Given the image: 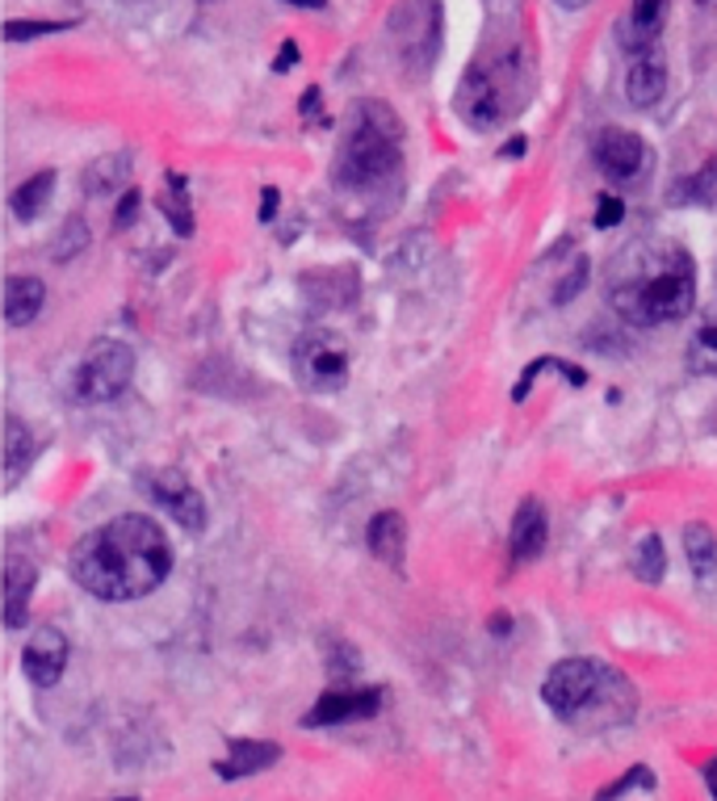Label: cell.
<instances>
[{
  "label": "cell",
  "mask_w": 717,
  "mask_h": 801,
  "mask_svg": "<svg viewBox=\"0 0 717 801\" xmlns=\"http://www.w3.org/2000/svg\"><path fill=\"white\" fill-rule=\"evenodd\" d=\"M295 378L315 395H336L349 382V344L336 332H302L295 344Z\"/></svg>",
  "instance_id": "cell-7"
},
{
  "label": "cell",
  "mask_w": 717,
  "mask_h": 801,
  "mask_svg": "<svg viewBox=\"0 0 717 801\" xmlns=\"http://www.w3.org/2000/svg\"><path fill=\"white\" fill-rule=\"evenodd\" d=\"M512 630V617H507V612H495V617H491V633H507Z\"/></svg>",
  "instance_id": "cell-35"
},
{
  "label": "cell",
  "mask_w": 717,
  "mask_h": 801,
  "mask_svg": "<svg viewBox=\"0 0 717 801\" xmlns=\"http://www.w3.org/2000/svg\"><path fill=\"white\" fill-rule=\"evenodd\" d=\"M22 663L30 684H39V688L60 684V675L67 668V638L55 626H39V630L30 633V642H25Z\"/></svg>",
  "instance_id": "cell-12"
},
{
  "label": "cell",
  "mask_w": 717,
  "mask_h": 801,
  "mask_svg": "<svg viewBox=\"0 0 717 801\" xmlns=\"http://www.w3.org/2000/svg\"><path fill=\"white\" fill-rule=\"evenodd\" d=\"M528 97V67L525 60H516V51H500L495 60L486 55L479 64H470V72L458 85V109L470 127L495 130L504 127L516 109L525 106Z\"/></svg>",
  "instance_id": "cell-4"
},
{
  "label": "cell",
  "mask_w": 717,
  "mask_h": 801,
  "mask_svg": "<svg viewBox=\"0 0 717 801\" xmlns=\"http://www.w3.org/2000/svg\"><path fill=\"white\" fill-rule=\"evenodd\" d=\"M365 542H370V554L382 558L386 567H403V542H407V525H403L399 512H378L370 528H365Z\"/></svg>",
  "instance_id": "cell-18"
},
{
  "label": "cell",
  "mask_w": 717,
  "mask_h": 801,
  "mask_svg": "<svg viewBox=\"0 0 717 801\" xmlns=\"http://www.w3.org/2000/svg\"><path fill=\"white\" fill-rule=\"evenodd\" d=\"M663 570H667V558H663V542L646 533L642 542H638V554H633V575L642 579V584H659L663 579Z\"/></svg>",
  "instance_id": "cell-27"
},
{
  "label": "cell",
  "mask_w": 717,
  "mask_h": 801,
  "mask_svg": "<svg viewBox=\"0 0 717 801\" xmlns=\"http://www.w3.org/2000/svg\"><path fill=\"white\" fill-rule=\"evenodd\" d=\"M684 549H688V563H693L696 579H709L717 575V537L709 525H688L684 528Z\"/></svg>",
  "instance_id": "cell-23"
},
{
  "label": "cell",
  "mask_w": 717,
  "mask_h": 801,
  "mask_svg": "<svg viewBox=\"0 0 717 801\" xmlns=\"http://www.w3.org/2000/svg\"><path fill=\"white\" fill-rule=\"evenodd\" d=\"M39 458V437L18 416L4 420V487H18L30 462Z\"/></svg>",
  "instance_id": "cell-17"
},
{
  "label": "cell",
  "mask_w": 717,
  "mask_h": 801,
  "mask_svg": "<svg viewBox=\"0 0 717 801\" xmlns=\"http://www.w3.org/2000/svg\"><path fill=\"white\" fill-rule=\"evenodd\" d=\"M395 55L411 76H424L432 60L441 55V4L437 0H411L395 18Z\"/></svg>",
  "instance_id": "cell-8"
},
{
  "label": "cell",
  "mask_w": 717,
  "mask_h": 801,
  "mask_svg": "<svg viewBox=\"0 0 717 801\" xmlns=\"http://www.w3.org/2000/svg\"><path fill=\"white\" fill-rule=\"evenodd\" d=\"M130 378H135V349L122 340H101L93 344L76 370V395L85 403H114L127 395Z\"/></svg>",
  "instance_id": "cell-6"
},
{
  "label": "cell",
  "mask_w": 717,
  "mask_h": 801,
  "mask_svg": "<svg viewBox=\"0 0 717 801\" xmlns=\"http://www.w3.org/2000/svg\"><path fill=\"white\" fill-rule=\"evenodd\" d=\"M114 801H135V798H114Z\"/></svg>",
  "instance_id": "cell-39"
},
{
  "label": "cell",
  "mask_w": 717,
  "mask_h": 801,
  "mask_svg": "<svg viewBox=\"0 0 717 801\" xmlns=\"http://www.w3.org/2000/svg\"><path fill=\"white\" fill-rule=\"evenodd\" d=\"M72 22H9L4 25V39L9 43H22V39H39V34H60Z\"/></svg>",
  "instance_id": "cell-29"
},
{
  "label": "cell",
  "mask_w": 717,
  "mask_h": 801,
  "mask_svg": "<svg viewBox=\"0 0 717 801\" xmlns=\"http://www.w3.org/2000/svg\"><path fill=\"white\" fill-rule=\"evenodd\" d=\"M160 211H164V218H169V227L176 235H193V206H190V190H185V177H181V172H169V177H164Z\"/></svg>",
  "instance_id": "cell-22"
},
{
  "label": "cell",
  "mask_w": 717,
  "mask_h": 801,
  "mask_svg": "<svg viewBox=\"0 0 717 801\" xmlns=\"http://www.w3.org/2000/svg\"><path fill=\"white\" fill-rule=\"evenodd\" d=\"M127 164L130 156L127 151H118V156H106V160H97V164H88L85 172V193L88 197H97V193H114L122 181H127Z\"/></svg>",
  "instance_id": "cell-24"
},
{
  "label": "cell",
  "mask_w": 717,
  "mask_h": 801,
  "mask_svg": "<svg viewBox=\"0 0 717 801\" xmlns=\"http://www.w3.org/2000/svg\"><path fill=\"white\" fill-rule=\"evenodd\" d=\"M705 784H709V793H714V801H717V759L705 768Z\"/></svg>",
  "instance_id": "cell-36"
},
{
  "label": "cell",
  "mask_w": 717,
  "mask_h": 801,
  "mask_svg": "<svg viewBox=\"0 0 717 801\" xmlns=\"http://www.w3.org/2000/svg\"><path fill=\"white\" fill-rule=\"evenodd\" d=\"M403 164V122L386 102H357L336 143L332 181L340 190H378Z\"/></svg>",
  "instance_id": "cell-3"
},
{
  "label": "cell",
  "mask_w": 717,
  "mask_h": 801,
  "mask_svg": "<svg viewBox=\"0 0 717 801\" xmlns=\"http://www.w3.org/2000/svg\"><path fill=\"white\" fill-rule=\"evenodd\" d=\"M621 218H625V202H621V197H600V206H596V214H591V223H596L600 232L617 227Z\"/></svg>",
  "instance_id": "cell-31"
},
{
  "label": "cell",
  "mask_w": 717,
  "mask_h": 801,
  "mask_svg": "<svg viewBox=\"0 0 717 801\" xmlns=\"http://www.w3.org/2000/svg\"><path fill=\"white\" fill-rule=\"evenodd\" d=\"M633 784H646V789H651V784H654L651 768H630V772H625V777L617 780V784H609V789H600V793H596V801H617V798H621V793H630Z\"/></svg>",
  "instance_id": "cell-30"
},
{
  "label": "cell",
  "mask_w": 717,
  "mask_h": 801,
  "mask_svg": "<svg viewBox=\"0 0 717 801\" xmlns=\"http://www.w3.org/2000/svg\"><path fill=\"white\" fill-rule=\"evenodd\" d=\"M51 193H55V172L51 169L34 172V177H30L25 185H18V193H13V214H18L22 223H34V218L46 211Z\"/></svg>",
  "instance_id": "cell-21"
},
{
  "label": "cell",
  "mask_w": 717,
  "mask_h": 801,
  "mask_svg": "<svg viewBox=\"0 0 717 801\" xmlns=\"http://www.w3.org/2000/svg\"><path fill=\"white\" fill-rule=\"evenodd\" d=\"M688 370L693 374H717V311L688 340Z\"/></svg>",
  "instance_id": "cell-25"
},
{
  "label": "cell",
  "mask_w": 717,
  "mask_h": 801,
  "mask_svg": "<svg viewBox=\"0 0 717 801\" xmlns=\"http://www.w3.org/2000/svg\"><path fill=\"white\" fill-rule=\"evenodd\" d=\"M667 93V60L659 51H642L630 64V76H625V97H630L633 109H651L663 102Z\"/></svg>",
  "instance_id": "cell-13"
},
{
  "label": "cell",
  "mask_w": 717,
  "mask_h": 801,
  "mask_svg": "<svg viewBox=\"0 0 717 801\" xmlns=\"http://www.w3.org/2000/svg\"><path fill=\"white\" fill-rule=\"evenodd\" d=\"M546 546V508L537 500H521L516 516H512V533H507V549H512V563H533Z\"/></svg>",
  "instance_id": "cell-14"
},
{
  "label": "cell",
  "mask_w": 717,
  "mask_h": 801,
  "mask_svg": "<svg viewBox=\"0 0 717 801\" xmlns=\"http://www.w3.org/2000/svg\"><path fill=\"white\" fill-rule=\"evenodd\" d=\"M295 60H298V43H281L274 67H277V72H290V67H295Z\"/></svg>",
  "instance_id": "cell-34"
},
{
  "label": "cell",
  "mask_w": 717,
  "mask_h": 801,
  "mask_svg": "<svg viewBox=\"0 0 717 801\" xmlns=\"http://www.w3.org/2000/svg\"><path fill=\"white\" fill-rule=\"evenodd\" d=\"M277 756H281V747H274V743L235 738V743H232V759H223V763H218V777H223V780L253 777V772H260V768H269Z\"/></svg>",
  "instance_id": "cell-19"
},
{
  "label": "cell",
  "mask_w": 717,
  "mask_h": 801,
  "mask_svg": "<svg viewBox=\"0 0 717 801\" xmlns=\"http://www.w3.org/2000/svg\"><path fill=\"white\" fill-rule=\"evenodd\" d=\"M46 286L39 277H4V323L9 328H25L43 316Z\"/></svg>",
  "instance_id": "cell-16"
},
{
  "label": "cell",
  "mask_w": 717,
  "mask_h": 801,
  "mask_svg": "<svg viewBox=\"0 0 717 801\" xmlns=\"http://www.w3.org/2000/svg\"><path fill=\"white\" fill-rule=\"evenodd\" d=\"M382 709V688H332L315 701V709L302 717L307 726H344V722H361Z\"/></svg>",
  "instance_id": "cell-11"
},
{
  "label": "cell",
  "mask_w": 717,
  "mask_h": 801,
  "mask_svg": "<svg viewBox=\"0 0 717 801\" xmlns=\"http://www.w3.org/2000/svg\"><path fill=\"white\" fill-rule=\"evenodd\" d=\"M143 491H148L151 500L164 508L181 528H190V533H202V528H206V500H202V491H197L181 470H148V474H143Z\"/></svg>",
  "instance_id": "cell-9"
},
{
  "label": "cell",
  "mask_w": 717,
  "mask_h": 801,
  "mask_svg": "<svg viewBox=\"0 0 717 801\" xmlns=\"http://www.w3.org/2000/svg\"><path fill=\"white\" fill-rule=\"evenodd\" d=\"M667 18V0H630V22H625V46L651 51Z\"/></svg>",
  "instance_id": "cell-20"
},
{
  "label": "cell",
  "mask_w": 717,
  "mask_h": 801,
  "mask_svg": "<svg viewBox=\"0 0 717 801\" xmlns=\"http://www.w3.org/2000/svg\"><path fill=\"white\" fill-rule=\"evenodd\" d=\"M172 570L164 528L143 512L114 516L85 533L72 549V579L97 600H139L156 591Z\"/></svg>",
  "instance_id": "cell-1"
},
{
  "label": "cell",
  "mask_w": 717,
  "mask_h": 801,
  "mask_svg": "<svg viewBox=\"0 0 717 801\" xmlns=\"http://www.w3.org/2000/svg\"><path fill=\"white\" fill-rule=\"evenodd\" d=\"M612 311L633 328L675 323L696 302V265L672 239H638L609 269Z\"/></svg>",
  "instance_id": "cell-2"
},
{
  "label": "cell",
  "mask_w": 717,
  "mask_h": 801,
  "mask_svg": "<svg viewBox=\"0 0 717 801\" xmlns=\"http://www.w3.org/2000/svg\"><path fill=\"white\" fill-rule=\"evenodd\" d=\"M558 4H563V9H584L588 0H558Z\"/></svg>",
  "instance_id": "cell-38"
},
{
  "label": "cell",
  "mask_w": 717,
  "mask_h": 801,
  "mask_svg": "<svg viewBox=\"0 0 717 801\" xmlns=\"http://www.w3.org/2000/svg\"><path fill=\"white\" fill-rule=\"evenodd\" d=\"M85 244H88L85 223H81V218H72V223H64V232H60V244L51 248V256H55V260H64V256H76V253H81Z\"/></svg>",
  "instance_id": "cell-28"
},
{
  "label": "cell",
  "mask_w": 717,
  "mask_h": 801,
  "mask_svg": "<svg viewBox=\"0 0 717 801\" xmlns=\"http://www.w3.org/2000/svg\"><path fill=\"white\" fill-rule=\"evenodd\" d=\"M286 4H298V9H323L328 0H286Z\"/></svg>",
  "instance_id": "cell-37"
},
{
  "label": "cell",
  "mask_w": 717,
  "mask_h": 801,
  "mask_svg": "<svg viewBox=\"0 0 717 801\" xmlns=\"http://www.w3.org/2000/svg\"><path fill=\"white\" fill-rule=\"evenodd\" d=\"M135 214H139V193L127 190V193H122V202H118V214H114V227L122 232V227H127Z\"/></svg>",
  "instance_id": "cell-32"
},
{
  "label": "cell",
  "mask_w": 717,
  "mask_h": 801,
  "mask_svg": "<svg viewBox=\"0 0 717 801\" xmlns=\"http://www.w3.org/2000/svg\"><path fill=\"white\" fill-rule=\"evenodd\" d=\"M591 156H596L600 172L612 177V181H633V177H642L646 160H651L646 143L625 127L600 130V135H596V143H591Z\"/></svg>",
  "instance_id": "cell-10"
},
{
  "label": "cell",
  "mask_w": 717,
  "mask_h": 801,
  "mask_svg": "<svg viewBox=\"0 0 717 801\" xmlns=\"http://www.w3.org/2000/svg\"><path fill=\"white\" fill-rule=\"evenodd\" d=\"M675 197H684V202H696V206H714L717 211V156L705 164V169H696L679 190H675Z\"/></svg>",
  "instance_id": "cell-26"
},
{
  "label": "cell",
  "mask_w": 717,
  "mask_h": 801,
  "mask_svg": "<svg viewBox=\"0 0 717 801\" xmlns=\"http://www.w3.org/2000/svg\"><path fill=\"white\" fill-rule=\"evenodd\" d=\"M277 202H281V193H277L274 185H265V190H260V223H269V218H274Z\"/></svg>",
  "instance_id": "cell-33"
},
{
  "label": "cell",
  "mask_w": 717,
  "mask_h": 801,
  "mask_svg": "<svg viewBox=\"0 0 717 801\" xmlns=\"http://www.w3.org/2000/svg\"><path fill=\"white\" fill-rule=\"evenodd\" d=\"M612 675L617 672L596 663V659H563V663L549 668L546 684H542V701L558 717H579L596 696L609 688Z\"/></svg>",
  "instance_id": "cell-5"
},
{
  "label": "cell",
  "mask_w": 717,
  "mask_h": 801,
  "mask_svg": "<svg viewBox=\"0 0 717 801\" xmlns=\"http://www.w3.org/2000/svg\"><path fill=\"white\" fill-rule=\"evenodd\" d=\"M39 584V567L22 558V554H9V563H4V626L9 630H22L25 626V600H30V591Z\"/></svg>",
  "instance_id": "cell-15"
}]
</instances>
